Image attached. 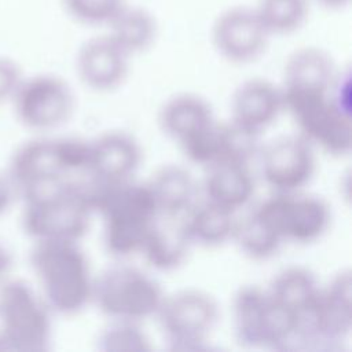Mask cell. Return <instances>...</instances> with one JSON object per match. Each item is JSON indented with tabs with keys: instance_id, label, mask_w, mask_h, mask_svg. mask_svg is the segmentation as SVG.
<instances>
[{
	"instance_id": "31",
	"label": "cell",
	"mask_w": 352,
	"mask_h": 352,
	"mask_svg": "<svg viewBox=\"0 0 352 352\" xmlns=\"http://www.w3.org/2000/svg\"><path fill=\"white\" fill-rule=\"evenodd\" d=\"M18 190L8 173L0 172V216L6 214L18 198Z\"/></svg>"
},
{
	"instance_id": "5",
	"label": "cell",
	"mask_w": 352,
	"mask_h": 352,
	"mask_svg": "<svg viewBox=\"0 0 352 352\" xmlns=\"http://www.w3.org/2000/svg\"><path fill=\"white\" fill-rule=\"evenodd\" d=\"M164 297L160 283L132 265H114L94 278L92 302L113 320L140 323L155 316Z\"/></svg>"
},
{
	"instance_id": "9",
	"label": "cell",
	"mask_w": 352,
	"mask_h": 352,
	"mask_svg": "<svg viewBox=\"0 0 352 352\" xmlns=\"http://www.w3.org/2000/svg\"><path fill=\"white\" fill-rule=\"evenodd\" d=\"M260 205L271 216L285 242H315L330 224L329 205L316 195H304L298 191L275 192Z\"/></svg>"
},
{
	"instance_id": "7",
	"label": "cell",
	"mask_w": 352,
	"mask_h": 352,
	"mask_svg": "<svg viewBox=\"0 0 352 352\" xmlns=\"http://www.w3.org/2000/svg\"><path fill=\"white\" fill-rule=\"evenodd\" d=\"M155 316L172 349H201L219 322V307L206 292L187 289L165 296Z\"/></svg>"
},
{
	"instance_id": "30",
	"label": "cell",
	"mask_w": 352,
	"mask_h": 352,
	"mask_svg": "<svg viewBox=\"0 0 352 352\" xmlns=\"http://www.w3.org/2000/svg\"><path fill=\"white\" fill-rule=\"evenodd\" d=\"M22 78L19 65L14 59L0 55V103L12 99Z\"/></svg>"
},
{
	"instance_id": "8",
	"label": "cell",
	"mask_w": 352,
	"mask_h": 352,
	"mask_svg": "<svg viewBox=\"0 0 352 352\" xmlns=\"http://www.w3.org/2000/svg\"><path fill=\"white\" fill-rule=\"evenodd\" d=\"M11 102L18 121L33 131L59 128L69 121L74 110L72 88L54 74L23 77Z\"/></svg>"
},
{
	"instance_id": "27",
	"label": "cell",
	"mask_w": 352,
	"mask_h": 352,
	"mask_svg": "<svg viewBox=\"0 0 352 352\" xmlns=\"http://www.w3.org/2000/svg\"><path fill=\"white\" fill-rule=\"evenodd\" d=\"M103 242L106 250L116 257L140 253L147 231L154 220L111 219L103 220Z\"/></svg>"
},
{
	"instance_id": "3",
	"label": "cell",
	"mask_w": 352,
	"mask_h": 352,
	"mask_svg": "<svg viewBox=\"0 0 352 352\" xmlns=\"http://www.w3.org/2000/svg\"><path fill=\"white\" fill-rule=\"evenodd\" d=\"M234 333L246 348L294 349L298 319L258 286L241 287L232 302Z\"/></svg>"
},
{
	"instance_id": "11",
	"label": "cell",
	"mask_w": 352,
	"mask_h": 352,
	"mask_svg": "<svg viewBox=\"0 0 352 352\" xmlns=\"http://www.w3.org/2000/svg\"><path fill=\"white\" fill-rule=\"evenodd\" d=\"M337 78L331 56L318 47H302L287 58L280 87L283 109H292L330 94Z\"/></svg>"
},
{
	"instance_id": "13",
	"label": "cell",
	"mask_w": 352,
	"mask_h": 352,
	"mask_svg": "<svg viewBox=\"0 0 352 352\" xmlns=\"http://www.w3.org/2000/svg\"><path fill=\"white\" fill-rule=\"evenodd\" d=\"M289 113L296 120L300 135L312 146L336 157L349 154L352 146L349 111L340 107L330 95L307 102Z\"/></svg>"
},
{
	"instance_id": "26",
	"label": "cell",
	"mask_w": 352,
	"mask_h": 352,
	"mask_svg": "<svg viewBox=\"0 0 352 352\" xmlns=\"http://www.w3.org/2000/svg\"><path fill=\"white\" fill-rule=\"evenodd\" d=\"M264 28L271 36L297 32L307 21V0H260L254 8Z\"/></svg>"
},
{
	"instance_id": "34",
	"label": "cell",
	"mask_w": 352,
	"mask_h": 352,
	"mask_svg": "<svg viewBox=\"0 0 352 352\" xmlns=\"http://www.w3.org/2000/svg\"><path fill=\"white\" fill-rule=\"evenodd\" d=\"M0 351H4L3 349V344H1V338H0Z\"/></svg>"
},
{
	"instance_id": "6",
	"label": "cell",
	"mask_w": 352,
	"mask_h": 352,
	"mask_svg": "<svg viewBox=\"0 0 352 352\" xmlns=\"http://www.w3.org/2000/svg\"><path fill=\"white\" fill-rule=\"evenodd\" d=\"M352 330L351 271L337 274L319 292L311 307L298 318L296 348H333Z\"/></svg>"
},
{
	"instance_id": "10",
	"label": "cell",
	"mask_w": 352,
	"mask_h": 352,
	"mask_svg": "<svg viewBox=\"0 0 352 352\" xmlns=\"http://www.w3.org/2000/svg\"><path fill=\"white\" fill-rule=\"evenodd\" d=\"M270 37L256 10L245 6L224 10L212 26V43L217 54L235 65L258 59L265 52Z\"/></svg>"
},
{
	"instance_id": "14",
	"label": "cell",
	"mask_w": 352,
	"mask_h": 352,
	"mask_svg": "<svg viewBox=\"0 0 352 352\" xmlns=\"http://www.w3.org/2000/svg\"><path fill=\"white\" fill-rule=\"evenodd\" d=\"M23 198L32 191L58 183L66 177L55 139H32L12 154L7 170Z\"/></svg>"
},
{
	"instance_id": "25",
	"label": "cell",
	"mask_w": 352,
	"mask_h": 352,
	"mask_svg": "<svg viewBox=\"0 0 352 352\" xmlns=\"http://www.w3.org/2000/svg\"><path fill=\"white\" fill-rule=\"evenodd\" d=\"M319 287L315 275L309 270L287 267L274 276L267 292L298 319L311 307Z\"/></svg>"
},
{
	"instance_id": "20",
	"label": "cell",
	"mask_w": 352,
	"mask_h": 352,
	"mask_svg": "<svg viewBox=\"0 0 352 352\" xmlns=\"http://www.w3.org/2000/svg\"><path fill=\"white\" fill-rule=\"evenodd\" d=\"M158 217H182L192 205L197 184L191 173L180 165L160 168L147 182Z\"/></svg>"
},
{
	"instance_id": "33",
	"label": "cell",
	"mask_w": 352,
	"mask_h": 352,
	"mask_svg": "<svg viewBox=\"0 0 352 352\" xmlns=\"http://www.w3.org/2000/svg\"><path fill=\"white\" fill-rule=\"evenodd\" d=\"M315 1L327 10H341L346 7L351 0H315Z\"/></svg>"
},
{
	"instance_id": "4",
	"label": "cell",
	"mask_w": 352,
	"mask_h": 352,
	"mask_svg": "<svg viewBox=\"0 0 352 352\" xmlns=\"http://www.w3.org/2000/svg\"><path fill=\"white\" fill-rule=\"evenodd\" d=\"M51 309L25 280L6 282L0 289V338L4 351L44 352L52 338Z\"/></svg>"
},
{
	"instance_id": "12",
	"label": "cell",
	"mask_w": 352,
	"mask_h": 352,
	"mask_svg": "<svg viewBox=\"0 0 352 352\" xmlns=\"http://www.w3.org/2000/svg\"><path fill=\"white\" fill-rule=\"evenodd\" d=\"M315 172L314 146L298 136H283L261 151V175L275 192H297Z\"/></svg>"
},
{
	"instance_id": "29",
	"label": "cell",
	"mask_w": 352,
	"mask_h": 352,
	"mask_svg": "<svg viewBox=\"0 0 352 352\" xmlns=\"http://www.w3.org/2000/svg\"><path fill=\"white\" fill-rule=\"evenodd\" d=\"M62 3L70 18L88 26L107 25L125 4L124 0H62Z\"/></svg>"
},
{
	"instance_id": "16",
	"label": "cell",
	"mask_w": 352,
	"mask_h": 352,
	"mask_svg": "<svg viewBox=\"0 0 352 352\" xmlns=\"http://www.w3.org/2000/svg\"><path fill=\"white\" fill-rule=\"evenodd\" d=\"M142 161L138 140L121 131H111L89 140L87 176L98 182L132 179Z\"/></svg>"
},
{
	"instance_id": "2",
	"label": "cell",
	"mask_w": 352,
	"mask_h": 352,
	"mask_svg": "<svg viewBox=\"0 0 352 352\" xmlns=\"http://www.w3.org/2000/svg\"><path fill=\"white\" fill-rule=\"evenodd\" d=\"M23 231L36 241H76L87 234L92 209L84 182L67 177L23 198Z\"/></svg>"
},
{
	"instance_id": "1",
	"label": "cell",
	"mask_w": 352,
	"mask_h": 352,
	"mask_svg": "<svg viewBox=\"0 0 352 352\" xmlns=\"http://www.w3.org/2000/svg\"><path fill=\"white\" fill-rule=\"evenodd\" d=\"M29 260L52 312L70 316L92 302L94 276L80 242L36 241Z\"/></svg>"
},
{
	"instance_id": "32",
	"label": "cell",
	"mask_w": 352,
	"mask_h": 352,
	"mask_svg": "<svg viewBox=\"0 0 352 352\" xmlns=\"http://www.w3.org/2000/svg\"><path fill=\"white\" fill-rule=\"evenodd\" d=\"M12 265V256L11 252L0 243V275H4Z\"/></svg>"
},
{
	"instance_id": "24",
	"label": "cell",
	"mask_w": 352,
	"mask_h": 352,
	"mask_svg": "<svg viewBox=\"0 0 352 352\" xmlns=\"http://www.w3.org/2000/svg\"><path fill=\"white\" fill-rule=\"evenodd\" d=\"M232 239L245 256L256 261L275 256L285 242L275 224L258 206L236 220Z\"/></svg>"
},
{
	"instance_id": "21",
	"label": "cell",
	"mask_w": 352,
	"mask_h": 352,
	"mask_svg": "<svg viewBox=\"0 0 352 352\" xmlns=\"http://www.w3.org/2000/svg\"><path fill=\"white\" fill-rule=\"evenodd\" d=\"M182 224L191 245L214 248L232 239L236 219L234 212L205 199L182 216Z\"/></svg>"
},
{
	"instance_id": "28",
	"label": "cell",
	"mask_w": 352,
	"mask_h": 352,
	"mask_svg": "<svg viewBox=\"0 0 352 352\" xmlns=\"http://www.w3.org/2000/svg\"><path fill=\"white\" fill-rule=\"evenodd\" d=\"M98 348L104 352H143L151 344L138 322L113 320L98 337Z\"/></svg>"
},
{
	"instance_id": "22",
	"label": "cell",
	"mask_w": 352,
	"mask_h": 352,
	"mask_svg": "<svg viewBox=\"0 0 352 352\" xmlns=\"http://www.w3.org/2000/svg\"><path fill=\"white\" fill-rule=\"evenodd\" d=\"M106 26L107 36L129 56L147 51L158 33L154 15L139 6L124 4Z\"/></svg>"
},
{
	"instance_id": "19",
	"label": "cell",
	"mask_w": 352,
	"mask_h": 352,
	"mask_svg": "<svg viewBox=\"0 0 352 352\" xmlns=\"http://www.w3.org/2000/svg\"><path fill=\"white\" fill-rule=\"evenodd\" d=\"M202 190L206 201L235 213L252 199L254 179L246 164H217L208 168Z\"/></svg>"
},
{
	"instance_id": "17",
	"label": "cell",
	"mask_w": 352,
	"mask_h": 352,
	"mask_svg": "<svg viewBox=\"0 0 352 352\" xmlns=\"http://www.w3.org/2000/svg\"><path fill=\"white\" fill-rule=\"evenodd\" d=\"M283 98L280 87L265 78H252L242 82L231 99V120L261 133L282 113Z\"/></svg>"
},
{
	"instance_id": "15",
	"label": "cell",
	"mask_w": 352,
	"mask_h": 352,
	"mask_svg": "<svg viewBox=\"0 0 352 352\" xmlns=\"http://www.w3.org/2000/svg\"><path fill=\"white\" fill-rule=\"evenodd\" d=\"M131 56L107 34L91 37L78 48L76 70L84 85L98 92L117 89L129 72Z\"/></svg>"
},
{
	"instance_id": "23",
	"label": "cell",
	"mask_w": 352,
	"mask_h": 352,
	"mask_svg": "<svg viewBox=\"0 0 352 352\" xmlns=\"http://www.w3.org/2000/svg\"><path fill=\"white\" fill-rule=\"evenodd\" d=\"M213 120L209 103L194 94H179L170 98L160 111L162 131L177 143H182Z\"/></svg>"
},
{
	"instance_id": "18",
	"label": "cell",
	"mask_w": 352,
	"mask_h": 352,
	"mask_svg": "<svg viewBox=\"0 0 352 352\" xmlns=\"http://www.w3.org/2000/svg\"><path fill=\"white\" fill-rule=\"evenodd\" d=\"M179 219L157 217L147 231L140 254L157 271L177 270L192 246Z\"/></svg>"
}]
</instances>
